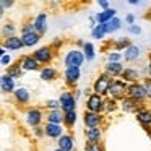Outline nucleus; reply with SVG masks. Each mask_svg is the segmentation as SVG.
I'll use <instances>...</instances> for the list:
<instances>
[{"mask_svg": "<svg viewBox=\"0 0 151 151\" xmlns=\"http://www.w3.org/2000/svg\"><path fill=\"white\" fill-rule=\"evenodd\" d=\"M106 104H107V99L101 94H89L86 98V109L85 111H89V112H96V114H104L106 112Z\"/></svg>", "mask_w": 151, "mask_h": 151, "instance_id": "1", "label": "nucleus"}, {"mask_svg": "<svg viewBox=\"0 0 151 151\" xmlns=\"http://www.w3.org/2000/svg\"><path fill=\"white\" fill-rule=\"evenodd\" d=\"M127 91H128V83H125L122 78H115L112 80V85L109 88V98L120 102L122 99L127 98Z\"/></svg>", "mask_w": 151, "mask_h": 151, "instance_id": "2", "label": "nucleus"}, {"mask_svg": "<svg viewBox=\"0 0 151 151\" xmlns=\"http://www.w3.org/2000/svg\"><path fill=\"white\" fill-rule=\"evenodd\" d=\"M112 85V78L109 75H106L104 72L101 73V75L96 76V80L93 81V93H96V94H101V96H109V88H111Z\"/></svg>", "mask_w": 151, "mask_h": 151, "instance_id": "3", "label": "nucleus"}, {"mask_svg": "<svg viewBox=\"0 0 151 151\" xmlns=\"http://www.w3.org/2000/svg\"><path fill=\"white\" fill-rule=\"evenodd\" d=\"M55 52H57V50L54 49L50 44H47V46H42V47H39V49H36L33 55L36 57V60L41 63V65L49 67V63L52 62L54 57H55Z\"/></svg>", "mask_w": 151, "mask_h": 151, "instance_id": "4", "label": "nucleus"}, {"mask_svg": "<svg viewBox=\"0 0 151 151\" xmlns=\"http://www.w3.org/2000/svg\"><path fill=\"white\" fill-rule=\"evenodd\" d=\"M85 54H83V50L80 49H72L68 50V52L65 54V57H63V63H65V68H70V67H81L83 62H85Z\"/></svg>", "mask_w": 151, "mask_h": 151, "instance_id": "5", "label": "nucleus"}, {"mask_svg": "<svg viewBox=\"0 0 151 151\" xmlns=\"http://www.w3.org/2000/svg\"><path fill=\"white\" fill-rule=\"evenodd\" d=\"M24 119H26V124L29 127L36 128V127H41V124L46 119V115H44V112L39 107H29L26 111V114H24Z\"/></svg>", "mask_w": 151, "mask_h": 151, "instance_id": "6", "label": "nucleus"}, {"mask_svg": "<svg viewBox=\"0 0 151 151\" xmlns=\"http://www.w3.org/2000/svg\"><path fill=\"white\" fill-rule=\"evenodd\" d=\"M59 101H60V109H62L65 114L67 112L76 111V96L73 91H63L62 94H60Z\"/></svg>", "mask_w": 151, "mask_h": 151, "instance_id": "7", "label": "nucleus"}, {"mask_svg": "<svg viewBox=\"0 0 151 151\" xmlns=\"http://www.w3.org/2000/svg\"><path fill=\"white\" fill-rule=\"evenodd\" d=\"M127 98L137 99V101H143V102L146 101L148 94H146V88H145L143 81H138V83H132V85H128Z\"/></svg>", "mask_w": 151, "mask_h": 151, "instance_id": "8", "label": "nucleus"}, {"mask_svg": "<svg viewBox=\"0 0 151 151\" xmlns=\"http://www.w3.org/2000/svg\"><path fill=\"white\" fill-rule=\"evenodd\" d=\"M102 122H104V114H96V112L89 111H85V114H83V124L86 128L102 127Z\"/></svg>", "mask_w": 151, "mask_h": 151, "instance_id": "9", "label": "nucleus"}, {"mask_svg": "<svg viewBox=\"0 0 151 151\" xmlns=\"http://www.w3.org/2000/svg\"><path fill=\"white\" fill-rule=\"evenodd\" d=\"M80 76H81V70L78 67H70V68L63 70V81L68 88H75L78 85Z\"/></svg>", "mask_w": 151, "mask_h": 151, "instance_id": "10", "label": "nucleus"}, {"mask_svg": "<svg viewBox=\"0 0 151 151\" xmlns=\"http://www.w3.org/2000/svg\"><path fill=\"white\" fill-rule=\"evenodd\" d=\"M120 107L124 109L125 112H130V114H137L138 111H141L145 106L143 101H137V99H132V98H125L120 101Z\"/></svg>", "mask_w": 151, "mask_h": 151, "instance_id": "11", "label": "nucleus"}, {"mask_svg": "<svg viewBox=\"0 0 151 151\" xmlns=\"http://www.w3.org/2000/svg\"><path fill=\"white\" fill-rule=\"evenodd\" d=\"M20 65L21 68H23V72H36V70H41L42 67H41V63L36 60V57L31 54V55H23L20 60Z\"/></svg>", "mask_w": 151, "mask_h": 151, "instance_id": "12", "label": "nucleus"}, {"mask_svg": "<svg viewBox=\"0 0 151 151\" xmlns=\"http://www.w3.org/2000/svg\"><path fill=\"white\" fill-rule=\"evenodd\" d=\"M124 70H125V67L122 65V62H107L104 65V73L109 75L112 80L120 78L122 73H124Z\"/></svg>", "mask_w": 151, "mask_h": 151, "instance_id": "13", "label": "nucleus"}, {"mask_svg": "<svg viewBox=\"0 0 151 151\" xmlns=\"http://www.w3.org/2000/svg\"><path fill=\"white\" fill-rule=\"evenodd\" d=\"M57 145L62 151H73L75 150V138H73L72 133H63L62 137L57 140Z\"/></svg>", "mask_w": 151, "mask_h": 151, "instance_id": "14", "label": "nucleus"}, {"mask_svg": "<svg viewBox=\"0 0 151 151\" xmlns=\"http://www.w3.org/2000/svg\"><path fill=\"white\" fill-rule=\"evenodd\" d=\"M102 127L98 128H86L85 130V138H86V143H101L102 141Z\"/></svg>", "mask_w": 151, "mask_h": 151, "instance_id": "15", "label": "nucleus"}, {"mask_svg": "<svg viewBox=\"0 0 151 151\" xmlns=\"http://www.w3.org/2000/svg\"><path fill=\"white\" fill-rule=\"evenodd\" d=\"M120 78L124 80L125 83L132 85V83H138V81H140L141 75H140V72H138L137 68H133V67H127V68L124 70V73H122Z\"/></svg>", "mask_w": 151, "mask_h": 151, "instance_id": "16", "label": "nucleus"}, {"mask_svg": "<svg viewBox=\"0 0 151 151\" xmlns=\"http://www.w3.org/2000/svg\"><path fill=\"white\" fill-rule=\"evenodd\" d=\"M0 89H2L4 94H13L15 89H17L15 88V80L12 76H8L7 73H4L2 78H0Z\"/></svg>", "mask_w": 151, "mask_h": 151, "instance_id": "17", "label": "nucleus"}, {"mask_svg": "<svg viewBox=\"0 0 151 151\" xmlns=\"http://www.w3.org/2000/svg\"><path fill=\"white\" fill-rule=\"evenodd\" d=\"M135 119H137V122L141 125V127L150 128L151 127V109L143 107L141 111H138L137 114H135Z\"/></svg>", "mask_w": 151, "mask_h": 151, "instance_id": "18", "label": "nucleus"}, {"mask_svg": "<svg viewBox=\"0 0 151 151\" xmlns=\"http://www.w3.org/2000/svg\"><path fill=\"white\" fill-rule=\"evenodd\" d=\"M13 99H15V102H17V104H20V106H26L28 102H29V99H31V94H29V91H28L26 88L20 86V88L15 89V93H13Z\"/></svg>", "mask_w": 151, "mask_h": 151, "instance_id": "19", "label": "nucleus"}, {"mask_svg": "<svg viewBox=\"0 0 151 151\" xmlns=\"http://www.w3.org/2000/svg\"><path fill=\"white\" fill-rule=\"evenodd\" d=\"M39 76L42 81H55L57 78H59V72H57V68H54V67H42V68L39 70Z\"/></svg>", "mask_w": 151, "mask_h": 151, "instance_id": "20", "label": "nucleus"}, {"mask_svg": "<svg viewBox=\"0 0 151 151\" xmlns=\"http://www.w3.org/2000/svg\"><path fill=\"white\" fill-rule=\"evenodd\" d=\"M44 133L47 138H55L59 140L63 135V127L62 125H55V124H46L44 125Z\"/></svg>", "mask_w": 151, "mask_h": 151, "instance_id": "21", "label": "nucleus"}, {"mask_svg": "<svg viewBox=\"0 0 151 151\" xmlns=\"http://www.w3.org/2000/svg\"><path fill=\"white\" fill-rule=\"evenodd\" d=\"M63 117H65V112H63L62 109H59V111H47V114H46V124L63 125Z\"/></svg>", "mask_w": 151, "mask_h": 151, "instance_id": "22", "label": "nucleus"}, {"mask_svg": "<svg viewBox=\"0 0 151 151\" xmlns=\"http://www.w3.org/2000/svg\"><path fill=\"white\" fill-rule=\"evenodd\" d=\"M2 47L7 50H20L24 47V44L20 36H13V37H8V39H4V46Z\"/></svg>", "mask_w": 151, "mask_h": 151, "instance_id": "23", "label": "nucleus"}, {"mask_svg": "<svg viewBox=\"0 0 151 151\" xmlns=\"http://www.w3.org/2000/svg\"><path fill=\"white\" fill-rule=\"evenodd\" d=\"M141 54V49L138 46H135V44H132L130 47H128L127 50H125L122 55H124V60L125 62H135V60H138V57H140Z\"/></svg>", "mask_w": 151, "mask_h": 151, "instance_id": "24", "label": "nucleus"}, {"mask_svg": "<svg viewBox=\"0 0 151 151\" xmlns=\"http://www.w3.org/2000/svg\"><path fill=\"white\" fill-rule=\"evenodd\" d=\"M34 26H36V33L42 36L47 31V13H39L34 18Z\"/></svg>", "mask_w": 151, "mask_h": 151, "instance_id": "25", "label": "nucleus"}, {"mask_svg": "<svg viewBox=\"0 0 151 151\" xmlns=\"http://www.w3.org/2000/svg\"><path fill=\"white\" fill-rule=\"evenodd\" d=\"M115 13H117V10L111 7L109 10L99 12V13L96 15V21H98V23H102V24H106V23H109L111 20H114V18H115Z\"/></svg>", "mask_w": 151, "mask_h": 151, "instance_id": "26", "label": "nucleus"}, {"mask_svg": "<svg viewBox=\"0 0 151 151\" xmlns=\"http://www.w3.org/2000/svg\"><path fill=\"white\" fill-rule=\"evenodd\" d=\"M111 46L115 52H125V50L132 46V41L128 39V37H119V39H115Z\"/></svg>", "mask_w": 151, "mask_h": 151, "instance_id": "27", "label": "nucleus"}, {"mask_svg": "<svg viewBox=\"0 0 151 151\" xmlns=\"http://www.w3.org/2000/svg\"><path fill=\"white\" fill-rule=\"evenodd\" d=\"M5 73H7L8 76H12L13 80H18V78H21V76H23V68H21L20 62H15V63H12V65L8 67Z\"/></svg>", "mask_w": 151, "mask_h": 151, "instance_id": "28", "label": "nucleus"}, {"mask_svg": "<svg viewBox=\"0 0 151 151\" xmlns=\"http://www.w3.org/2000/svg\"><path fill=\"white\" fill-rule=\"evenodd\" d=\"M2 36H4V39H8V37L17 36V26H15L13 21H7V23H4V26H2Z\"/></svg>", "mask_w": 151, "mask_h": 151, "instance_id": "29", "label": "nucleus"}, {"mask_svg": "<svg viewBox=\"0 0 151 151\" xmlns=\"http://www.w3.org/2000/svg\"><path fill=\"white\" fill-rule=\"evenodd\" d=\"M21 39H23L24 47H34L41 41V34L39 33H31V34H26V36H21Z\"/></svg>", "mask_w": 151, "mask_h": 151, "instance_id": "30", "label": "nucleus"}, {"mask_svg": "<svg viewBox=\"0 0 151 151\" xmlns=\"http://www.w3.org/2000/svg\"><path fill=\"white\" fill-rule=\"evenodd\" d=\"M107 34V28H106V24H102V23H98L94 28L91 29V37L93 39H98V41H101L102 37Z\"/></svg>", "mask_w": 151, "mask_h": 151, "instance_id": "31", "label": "nucleus"}, {"mask_svg": "<svg viewBox=\"0 0 151 151\" xmlns=\"http://www.w3.org/2000/svg\"><path fill=\"white\" fill-rule=\"evenodd\" d=\"M81 50H83V54H85L86 62L94 60V57H96V47H94V44H93V42H86L85 47H83Z\"/></svg>", "mask_w": 151, "mask_h": 151, "instance_id": "32", "label": "nucleus"}, {"mask_svg": "<svg viewBox=\"0 0 151 151\" xmlns=\"http://www.w3.org/2000/svg\"><path fill=\"white\" fill-rule=\"evenodd\" d=\"M76 111H73V112H67L65 114V117H63V125H65L68 130H72L73 128V125L76 124Z\"/></svg>", "mask_w": 151, "mask_h": 151, "instance_id": "33", "label": "nucleus"}, {"mask_svg": "<svg viewBox=\"0 0 151 151\" xmlns=\"http://www.w3.org/2000/svg\"><path fill=\"white\" fill-rule=\"evenodd\" d=\"M106 28H107V34H112L115 31H119L122 28V20L115 17L114 20H111L109 23H106Z\"/></svg>", "mask_w": 151, "mask_h": 151, "instance_id": "34", "label": "nucleus"}, {"mask_svg": "<svg viewBox=\"0 0 151 151\" xmlns=\"http://www.w3.org/2000/svg\"><path fill=\"white\" fill-rule=\"evenodd\" d=\"M36 33V26H34V20H28L21 24V36H26V34Z\"/></svg>", "mask_w": 151, "mask_h": 151, "instance_id": "35", "label": "nucleus"}, {"mask_svg": "<svg viewBox=\"0 0 151 151\" xmlns=\"http://www.w3.org/2000/svg\"><path fill=\"white\" fill-rule=\"evenodd\" d=\"M44 107H46L47 111H59L60 109V101L59 99H47V101L44 102Z\"/></svg>", "mask_w": 151, "mask_h": 151, "instance_id": "36", "label": "nucleus"}, {"mask_svg": "<svg viewBox=\"0 0 151 151\" xmlns=\"http://www.w3.org/2000/svg\"><path fill=\"white\" fill-rule=\"evenodd\" d=\"M85 151H106V148L102 143H86Z\"/></svg>", "mask_w": 151, "mask_h": 151, "instance_id": "37", "label": "nucleus"}, {"mask_svg": "<svg viewBox=\"0 0 151 151\" xmlns=\"http://www.w3.org/2000/svg\"><path fill=\"white\" fill-rule=\"evenodd\" d=\"M122 60H124V55H122V54H119V52H107V62H122Z\"/></svg>", "mask_w": 151, "mask_h": 151, "instance_id": "38", "label": "nucleus"}, {"mask_svg": "<svg viewBox=\"0 0 151 151\" xmlns=\"http://www.w3.org/2000/svg\"><path fill=\"white\" fill-rule=\"evenodd\" d=\"M117 107H119V102L115 101V99L109 98L107 99V104H106V112H114V111H117Z\"/></svg>", "mask_w": 151, "mask_h": 151, "instance_id": "39", "label": "nucleus"}, {"mask_svg": "<svg viewBox=\"0 0 151 151\" xmlns=\"http://www.w3.org/2000/svg\"><path fill=\"white\" fill-rule=\"evenodd\" d=\"M143 85H145V88H146L148 99L151 101V78H150V76H146V78H143Z\"/></svg>", "mask_w": 151, "mask_h": 151, "instance_id": "40", "label": "nucleus"}, {"mask_svg": "<svg viewBox=\"0 0 151 151\" xmlns=\"http://www.w3.org/2000/svg\"><path fill=\"white\" fill-rule=\"evenodd\" d=\"M0 63H2V67H10L12 65V57L8 55V54H5V55H2V59H0Z\"/></svg>", "mask_w": 151, "mask_h": 151, "instance_id": "41", "label": "nucleus"}, {"mask_svg": "<svg viewBox=\"0 0 151 151\" xmlns=\"http://www.w3.org/2000/svg\"><path fill=\"white\" fill-rule=\"evenodd\" d=\"M127 29H128V33H130V34H135V36H138V34L141 33V28L137 26V24H132V26H128Z\"/></svg>", "mask_w": 151, "mask_h": 151, "instance_id": "42", "label": "nucleus"}, {"mask_svg": "<svg viewBox=\"0 0 151 151\" xmlns=\"http://www.w3.org/2000/svg\"><path fill=\"white\" fill-rule=\"evenodd\" d=\"M125 23H127L128 26H132V24H135V15H133V13H128V15H125Z\"/></svg>", "mask_w": 151, "mask_h": 151, "instance_id": "43", "label": "nucleus"}, {"mask_svg": "<svg viewBox=\"0 0 151 151\" xmlns=\"http://www.w3.org/2000/svg\"><path fill=\"white\" fill-rule=\"evenodd\" d=\"M98 4H99V7H101V12L109 10V8H111V4H109L107 0H99Z\"/></svg>", "mask_w": 151, "mask_h": 151, "instance_id": "44", "label": "nucleus"}, {"mask_svg": "<svg viewBox=\"0 0 151 151\" xmlns=\"http://www.w3.org/2000/svg\"><path fill=\"white\" fill-rule=\"evenodd\" d=\"M33 130H34V135H36L37 138H41V137L46 135V133H44V127H36V128H33Z\"/></svg>", "mask_w": 151, "mask_h": 151, "instance_id": "45", "label": "nucleus"}, {"mask_svg": "<svg viewBox=\"0 0 151 151\" xmlns=\"http://www.w3.org/2000/svg\"><path fill=\"white\" fill-rule=\"evenodd\" d=\"M50 46H52L55 50H59V47L62 46V39H59V37H55V41H52V42H50Z\"/></svg>", "mask_w": 151, "mask_h": 151, "instance_id": "46", "label": "nucleus"}, {"mask_svg": "<svg viewBox=\"0 0 151 151\" xmlns=\"http://www.w3.org/2000/svg\"><path fill=\"white\" fill-rule=\"evenodd\" d=\"M148 76L151 78V60H150V63H148Z\"/></svg>", "mask_w": 151, "mask_h": 151, "instance_id": "47", "label": "nucleus"}, {"mask_svg": "<svg viewBox=\"0 0 151 151\" xmlns=\"http://www.w3.org/2000/svg\"><path fill=\"white\" fill-rule=\"evenodd\" d=\"M128 4H130V5H137V4H138V0H130Z\"/></svg>", "mask_w": 151, "mask_h": 151, "instance_id": "48", "label": "nucleus"}, {"mask_svg": "<svg viewBox=\"0 0 151 151\" xmlns=\"http://www.w3.org/2000/svg\"><path fill=\"white\" fill-rule=\"evenodd\" d=\"M54 151H62V150H60V148H57V150H54Z\"/></svg>", "mask_w": 151, "mask_h": 151, "instance_id": "49", "label": "nucleus"}, {"mask_svg": "<svg viewBox=\"0 0 151 151\" xmlns=\"http://www.w3.org/2000/svg\"><path fill=\"white\" fill-rule=\"evenodd\" d=\"M150 140H151V133H150Z\"/></svg>", "mask_w": 151, "mask_h": 151, "instance_id": "50", "label": "nucleus"}, {"mask_svg": "<svg viewBox=\"0 0 151 151\" xmlns=\"http://www.w3.org/2000/svg\"><path fill=\"white\" fill-rule=\"evenodd\" d=\"M73 151H76V150H73Z\"/></svg>", "mask_w": 151, "mask_h": 151, "instance_id": "51", "label": "nucleus"}]
</instances>
